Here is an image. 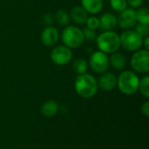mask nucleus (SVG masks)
Wrapping results in <instances>:
<instances>
[{
    "mask_svg": "<svg viewBox=\"0 0 149 149\" xmlns=\"http://www.w3.org/2000/svg\"><path fill=\"white\" fill-rule=\"evenodd\" d=\"M41 41L45 46H53L59 39V32L57 28L46 26L41 32Z\"/></svg>",
    "mask_w": 149,
    "mask_h": 149,
    "instance_id": "11",
    "label": "nucleus"
},
{
    "mask_svg": "<svg viewBox=\"0 0 149 149\" xmlns=\"http://www.w3.org/2000/svg\"><path fill=\"white\" fill-rule=\"evenodd\" d=\"M117 24V17L113 13H104L100 18V27L104 31H113Z\"/></svg>",
    "mask_w": 149,
    "mask_h": 149,
    "instance_id": "12",
    "label": "nucleus"
},
{
    "mask_svg": "<svg viewBox=\"0 0 149 149\" xmlns=\"http://www.w3.org/2000/svg\"><path fill=\"white\" fill-rule=\"evenodd\" d=\"M136 21L139 24H149V10L147 7H141L135 10Z\"/></svg>",
    "mask_w": 149,
    "mask_h": 149,
    "instance_id": "17",
    "label": "nucleus"
},
{
    "mask_svg": "<svg viewBox=\"0 0 149 149\" xmlns=\"http://www.w3.org/2000/svg\"><path fill=\"white\" fill-rule=\"evenodd\" d=\"M120 46L126 51L136 52L143 45V38L134 30H125L120 35Z\"/></svg>",
    "mask_w": 149,
    "mask_h": 149,
    "instance_id": "5",
    "label": "nucleus"
},
{
    "mask_svg": "<svg viewBox=\"0 0 149 149\" xmlns=\"http://www.w3.org/2000/svg\"><path fill=\"white\" fill-rule=\"evenodd\" d=\"M127 4L131 6V8H139L144 2V0H127Z\"/></svg>",
    "mask_w": 149,
    "mask_h": 149,
    "instance_id": "26",
    "label": "nucleus"
},
{
    "mask_svg": "<svg viewBox=\"0 0 149 149\" xmlns=\"http://www.w3.org/2000/svg\"><path fill=\"white\" fill-rule=\"evenodd\" d=\"M89 65L91 69L99 74L106 72L109 68V58L107 56L106 53L97 51L91 54L89 59Z\"/></svg>",
    "mask_w": 149,
    "mask_h": 149,
    "instance_id": "7",
    "label": "nucleus"
},
{
    "mask_svg": "<svg viewBox=\"0 0 149 149\" xmlns=\"http://www.w3.org/2000/svg\"><path fill=\"white\" fill-rule=\"evenodd\" d=\"M117 23L121 29L131 30L137 23L135 10L133 8H127L120 13V16L117 18Z\"/></svg>",
    "mask_w": 149,
    "mask_h": 149,
    "instance_id": "9",
    "label": "nucleus"
},
{
    "mask_svg": "<svg viewBox=\"0 0 149 149\" xmlns=\"http://www.w3.org/2000/svg\"><path fill=\"white\" fill-rule=\"evenodd\" d=\"M58 110V105L55 100H47L41 107V113L45 117H53Z\"/></svg>",
    "mask_w": 149,
    "mask_h": 149,
    "instance_id": "16",
    "label": "nucleus"
},
{
    "mask_svg": "<svg viewBox=\"0 0 149 149\" xmlns=\"http://www.w3.org/2000/svg\"><path fill=\"white\" fill-rule=\"evenodd\" d=\"M81 7L90 14L100 12L103 7V0H81Z\"/></svg>",
    "mask_w": 149,
    "mask_h": 149,
    "instance_id": "13",
    "label": "nucleus"
},
{
    "mask_svg": "<svg viewBox=\"0 0 149 149\" xmlns=\"http://www.w3.org/2000/svg\"><path fill=\"white\" fill-rule=\"evenodd\" d=\"M70 18L78 24H84L86 22L88 17V13L81 7V6H75L72 9L70 12Z\"/></svg>",
    "mask_w": 149,
    "mask_h": 149,
    "instance_id": "14",
    "label": "nucleus"
},
{
    "mask_svg": "<svg viewBox=\"0 0 149 149\" xmlns=\"http://www.w3.org/2000/svg\"><path fill=\"white\" fill-rule=\"evenodd\" d=\"M141 113H143V115H145L146 117L149 116V101H145L142 106H141Z\"/></svg>",
    "mask_w": 149,
    "mask_h": 149,
    "instance_id": "27",
    "label": "nucleus"
},
{
    "mask_svg": "<svg viewBox=\"0 0 149 149\" xmlns=\"http://www.w3.org/2000/svg\"><path fill=\"white\" fill-rule=\"evenodd\" d=\"M138 91L145 98H149V76L146 75L141 79H140Z\"/></svg>",
    "mask_w": 149,
    "mask_h": 149,
    "instance_id": "20",
    "label": "nucleus"
},
{
    "mask_svg": "<svg viewBox=\"0 0 149 149\" xmlns=\"http://www.w3.org/2000/svg\"><path fill=\"white\" fill-rule=\"evenodd\" d=\"M54 19L58 24H59L61 26H65L69 24L71 18H70V15L68 14L67 11H65V10H58L55 13Z\"/></svg>",
    "mask_w": 149,
    "mask_h": 149,
    "instance_id": "18",
    "label": "nucleus"
},
{
    "mask_svg": "<svg viewBox=\"0 0 149 149\" xmlns=\"http://www.w3.org/2000/svg\"><path fill=\"white\" fill-rule=\"evenodd\" d=\"M132 68L140 73L149 72V52L148 50H138L131 58Z\"/></svg>",
    "mask_w": 149,
    "mask_h": 149,
    "instance_id": "6",
    "label": "nucleus"
},
{
    "mask_svg": "<svg viewBox=\"0 0 149 149\" xmlns=\"http://www.w3.org/2000/svg\"><path fill=\"white\" fill-rule=\"evenodd\" d=\"M64 45L72 48H78L81 46L85 41L83 31L77 26L70 25L64 29L61 35Z\"/></svg>",
    "mask_w": 149,
    "mask_h": 149,
    "instance_id": "4",
    "label": "nucleus"
},
{
    "mask_svg": "<svg viewBox=\"0 0 149 149\" xmlns=\"http://www.w3.org/2000/svg\"><path fill=\"white\" fill-rule=\"evenodd\" d=\"M74 88L77 94L84 99L93 97L99 89L97 79L93 75L86 72L78 75L75 79Z\"/></svg>",
    "mask_w": 149,
    "mask_h": 149,
    "instance_id": "1",
    "label": "nucleus"
},
{
    "mask_svg": "<svg viewBox=\"0 0 149 149\" xmlns=\"http://www.w3.org/2000/svg\"><path fill=\"white\" fill-rule=\"evenodd\" d=\"M83 31V35H84V38L89 41H93L96 40L97 38V33L95 31V30H92L89 28H84L82 30Z\"/></svg>",
    "mask_w": 149,
    "mask_h": 149,
    "instance_id": "23",
    "label": "nucleus"
},
{
    "mask_svg": "<svg viewBox=\"0 0 149 149\" xmlns=\"http://www.w3.org/2000/svg\"><path fill=\"white\" fill-rule=\"evenodd\" d=\"M72 68H73L74 72H75L78 75L84 74V73H86V71H87L88 64H87V62H86L85 59H83V58H78V59H76V60L73 62Z\"/></svg>",
    "mask_w": 149,
    "mask_h": 149,
    "instance_id": "19",
    "label": "nucleus"
},
{
    "mask_svg": "<svg viewBox=\"0 0 149 149\" xmlns=\"http://www.w3.org/2000/svg\"><path fill=\"white\" fill-rule=\"evenodd\" d=\"M144 45V47H145V50H148V49H149V36L143 38V45Z\"/></svg>",
    "mask_w": 149,
    "mask_h": 149,
    "instance_id": "28",
    "label": "nucleus"
},
{
    "mask_svg": "<svg viewBox=\"0 0 149 149\" xmlns=\"http://www.w3.org/2000/svg\"><path fill=\"white\" fill-rule=\"evenodd\" d=\"M41 22L44 25H46V26H50L52 22H53V17L51 14L49 13H46V14H44L41 17Z\"/></svg>",
    "mask_w": 149,
    "mask_h": 149,
    "instance_id": "25",
    "label": "nucleus"
},
{
    "mask_svg": "<svg viewBox=\"0 0 149 149\" xmlns=\"http://www.w3.org/2000/svg\"><path fill=\"white\" fill-rule=\"evenodd\" d=\"M98 87L102 91L109 92L117 86V77L113 72H103L97 80Z\"/></svg>",
    "mask_w": 149,
    "mask_h": 149,
    "instance_id": "10",
    "label": "nucleus"
},
{
    "mask_svg": "<svg viewBox=\"0 0 149 149\" xmlns=\"http://www.w3.org/2000/svg\"><path fill=\"white\" fill-rule=\"evenodd\" d=\"M72 58V50L65 45L56 46L51 52V59L57 65H67Z\"/></svg>",
    "mask_w": 149,
    "mask_h": 149,
    "instance_id": "8",
    "label": "nucleus"
},
{
    "mask_svg": "<svg viewBox=\"0 0 149 149\" xmlns=\"http://www.w3.org/2000/svg\"><path fill=\"white\" fill-rule=\"evenodd\" d=\"M110 5L117 12H121L127 8V0H110Z\"/></svg>",
    "mask_w": 149,
    "mask_h": 149,
    "instance_id": "21",
    "label": "nucleus"
},
{
    "mask_svg": "<svg viewBox=\"0 0 149 149\" xmlns=\"http://www.w3.org/2000/svg\"><path fill=\"white\" fill-rule=\"evenodd\" d=\"M86 24L87 28L92 29V30H97L98 28H100V18L94 16L88 17Z\"/></svg>",
    "mask_w": 149,
    "mask_h": 149,
    "instance_id": "22",
    "label": "nucleus"
},
{
    "mask_svg": "<svg viewBox=\"0 0 149 149\" xmlns=\"http://www.w3.org/2000/svg\"><path fill=\"white\" fill-rule=\"evenodd\" d=\"M140 79L132 71H123L117 78V86L119 90L126 95L134 94L139 88Z\"/></svg>",
    "mask_w": 149,
    "mask_h": 149,
    "instance_id": "3",
    "label": "nucleus"
},
{
    "mask_svg": "<svg viewBox=\"0 0 149 149\" xmlns=\"http://www.w3.org/2000/svg\"><path fill=\"white\" fill-rule=\"evenodd\" d=\"M109 63L117 71H122L126 67L127 60L123 54L116 52H113L111 54V56L109 58Z\"/></svg>",
    "mask_w": 149,
    "mask_h": 149,
    "instance_id": "15",
    "label": "nucleus"
},
{
    "mask_svg": "<svg viewBox=\"0 0 149 149\" xmlns=\"http://www.w3.org/2000/svg\"><path fill=\"white\" fill-rule=\"evenodd\" d=\"M98 48L104 53H113L116 52L120 47V35L113 31H104L96 38Z\"/></svg>",
    "mask_w": 149,
    "mask_h": 149,
    "instance_id": "2",
    "label": "nucleus"
},
{
    "mask_svg": "<svg viewBox=\"0 0 149 149\" xmlns=\"http://www.w3.org/2000/svg\"><path fill=\"white\" fill-rule=\"evenodd\" d=\"M135 31L141 35L142 38L148 37L149 35V26L148 24H138L135 27Z\"/></svg>",
    "mask_w": 149,
    "mask_h": 149,
    "instance_id": "24",
    "label": "nucleus"
}]
</instances>
